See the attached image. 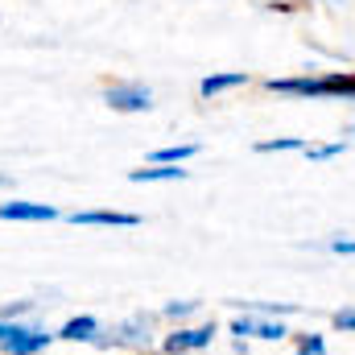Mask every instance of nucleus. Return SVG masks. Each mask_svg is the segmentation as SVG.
Masks as SVG:
<instances>
[{"mask_svg": "<svg viewBox=\"0 0 355 355\" xmlns=\"http://www.w3.org/2000/svg\"><path fill=\"white\" fill-rule=\"evenodd\" d=\"M95 335H99V322H95L91 314H79V318L62 322V331H58L54 339H67V343H91Z\"/></svg>", "mask_w": 355, "mask_h": 355, "instance_id": "obj_7", "label": "nucleus"}, {"mask_svg": "<svg viewBox=\"0 0 355 355\" xmlns=\"http://www.w3.org/2000/svg\"><path fill=\"white\" fill-rule=\"evenodd\" d=\"M190 170H182V166H153V170H132L128 182H137V186H145V182H186Z\"/></svg>", "mask_w": 355, "mask_h": 355, "instance_id": "obj_9", "label": "nucleus"}, {"mask_svg": "<svg viewBox=\"0 0 355 355\" xmlns=\"http://www.w3.org/2000/svg\"><path fill=\"white\" fill-rule=\"evenodd\" d=\"M248 83V75L244 71H227V75H207L202 83H198V95L202 99H215V95H223V91H232V87H244Z\"/></svg>", "mask_w": 355, "mask_h": 355, "instance_id": "obj_8", "label": "nucleus"}, {"mask_svg": "<svg viewBox=\"0 0 355 355\" xmlns=\"http://www.w3.org/2000/svg\"><path fill=\"white\" fill-rule=\"evenodd\" d=\"M37 310V302H8L4 310H0V322H21L25 314H33Z\"/></svg>", "mask_w": 355, "mask_h": 355, "instance_id": "obj_15", "label": "nucleus"}, {"mask_svg": "<svg viewBox=\"0 0 355 355\" xmlns=\"http://www.w3.org/2000/svg\"><path fill=\"white\" fill-rule=\"evenodd\" d=\"M103 103L112 112H149L153 107V91L145 83H112L103 91Z\"/></svg>", "mask_w": 355, "mask_h": 355, "instance_id": "obj_3", "label": "nucleus"}, {"mask_svg": "<svg viewBox=\"0 0 355 355\" xmlns=\"http://www.w3.org/2000/svg\"><path fill=\"white\" fill-rule=\"evenodd\" d=\"M198 310H202V302H166V306H162V318L182 327V322H186V318H194Z\"/></svg>", "mask_w": 355, "mask_h": 355, "instance_id": "obj_11", "label": "nucleus"}, {"mask_svg": "<svg viewBox=\"0 0 355 355\" xmlns=\"http://www.w3.org/2000/svg\"><path fill=\"white\" fill-rule=\"evenodd\" d=\"M4 182H8V178H4V174H0V186H4Z\"/></svg>", "mask_w": 355, "mask_h": 355, "instance_id": "obj_20", "label": "nucleus"}, {"mask_svg": "<svg viewBox=\"0 0 355 355\" xmlns=\"http://www.w3.org/2000/svg\"><path fill=\"white\" fill-rule=\"evenodd\" d=\"M331 327H335V331H343V335H355V306L335 310V314H331Z\"/></svg>", "mask_w": 355, "mask_h": 355, "instance_id": "obj_17", "label": "nucleus"}, {"mask_svg": "<svg viewBox=\"0 0 355 355\" xmlns=\"http://www.w3.org/2000/svg\"><path fill=\"white\" fill-rule=\"evenodd\" d=\"M257 339H268V343H277V339H285L289 331H285V322H272V318H257V331H252Z\"/></svg>", "mask_w": 355, "mask_h": 355, "instance_id": "obj_14", "label": "nucleus"}, {"mask_svg": "<svg viewBox=\"0 0 355 355\" xmlns=\"http://www.w3.org/2000/svg\"><path fill=\"white\" fill-rule=\"evenodd\" d=\"M153 339H157V314H149V310H137V314H128L124 322H116L112 331H99L95 339H91V347H99V352H149L153 347Z\"/></svg>", "mask_w": 355, "mask_h": 355, "instance_id": "obj_1", "label": "nucleus"}, {"mask_svg": "<svg viewBox=\"0 0 355 355\" xmlns=\"http://www.w3.org/2000/svg\"><path fill=\"white\" fill-rule=\"evenodd\" d=\"M257 331V314H240V318H232V335L236 339H248Z\"/></svg>", "mask_w": 355, "mask_h": 355, "instance_id": "obj_18", "label": "nucleus"}, {"mask_svg": "<svg viewBox=\"0 0 355 355\" xmlns=\"http://www.w3.org/2000/svg\"><path fill=\"white\" fill-rule=\"evenodd\" d=\"M50 343H54V335H50L46 327H37V331L21 335V339H12V343H4L0 352H4V355H42Z\"/></svg>", "mask_w": 355, "mask_h": 355, "instance_id": "obj_6", "label": "nucleus"}, {"mask_svg": "<svg viewBox=\"0 0 355 355\" xmlns=\"http://www.w3.org/2000/svg\"><path fill=\"white\" fill-rule=\"evenodd\" d=\"M297 355H327V339L322 335H297Z\"/></svg>", "mask_w": 355, "mask_h": 355, "instance_id": "obj_16", "label": "nucleus"}, {"mask_svg": "<svg viewBox=\"0 0 355 355\" xmlns=\"http://www.w3.org/2000/svg\"><path fill=\"white\" fill-rule=\"evenodd\" d=\"M215 335H219L215 318H211V322H198V327H174V331L162 339V352H166V355L202 352V347H211V343H215Z\"/></svg>", "mask_w": 355, "mask_h": 355, "instance_id": "obj_2", "label": "nucleus"}, {"mask_svg": "<svg viewBox=\"0 0 355 355\" xmlns=\"http://www.w3.org/2000/svg\"><path fill=\"white\" fill-rule=\"evenodd\" d=\"M293 149H306L302 137H277V141H261L257 153H293Z\"/></svg>", "mask_w": 355, "mask_h": 355, "instance_id": "obj_13", "label": "nucleus"}, {"mask_svg": "<svg viewBox=\"0 0 355 355\" xmlns=\"http://www.w3.org/2000/svg\"><path fill=\"white\" fill-rule=\"evenodd\" d=\"M194 153H198V145H194V141H186V145H170V149H157V153H153V162H157V166H182V162H190Z\"/></svg>", "mask_w": 355, "mask_h": 355, "instance_id": "obj_10", "label": "nucleus"}, {"mask_svg": "<svg viewBox=\"0 0 355 355\" xmlns=\"http://www.w3.org/2000/svg\"><path fill=\"white\" fill-rule=\"evenodd\" d=\"M67 223H75V227H141V215H132V211H75V215H67Z\"/></svg>", "mask_w": 355, "mask_h": 355, "instance_id": "obj_4", "label": "nucleus"}, {"mask_svg": "<svg viewBox=\"0 0 355 355\" xmlns=\"http://www.w3.org/2000/svg\"><path fill=\"white\" fill-rule=\"evenodd\" d=\"M331 252H339V257H355V240H331Z\"/></svg>", "mask_w": 355, "mask_h": 355, "instance_id": "obj_19", "label": "nucleus"}, {"mask_svg": "<svg viewBox=\"0 0 355 355\" xmlns=\"http://www.w3.org/2000/svg\"><path fill=\"white\" fill-rule=\"evenodd\" d=\"M347 149V141H331V145H306L302 153H306V162H331V157H339Z\"/></svg>", "mask_w": 355, "mask_h": 355, "instance_id": "obj_12", "label": "nucleus"}, {"mask_svg": "<svg viewBox=\"0 0 355 355\" xmlns=\"http://www.w3.org/2000/svg\"><path fill=\"white\" fill-rule=\"evenodd\" d=\"M0 219H8V223H50V219H58V211L50 202H0Z\"/></svg>", "mask_w": 355, "mask_h": 355, "instance_id": "obj_5", "label": "nucleus"}]
</instances>
